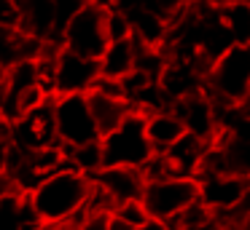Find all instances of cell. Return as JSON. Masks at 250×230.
Here are the masks:
<instances>
[{
  "mask_svg": "<svg viewBox=\"0 0 250 230\" xmlns=\"http://www.w3.org/2000/svg\"><path fill=\"white\" fill-rule=\"evenodd\" d=\"M27 195L41 222H65L86 209L89 195H92V177L65 166V169L49 174Z\"/></svg>",
  "mask_w": 250,
  "mask_h": 230,
  "instance_id": "cell-1",
  "label": "cell"
},
{
  "mask_svg": "<svg viewBox=\"0 0 250 230\" xmlns=\"http://www.w3.org/2000/svg\"><path fill=\"white\" fill-rule=\"evenodd\" d=\"M207 94L218 105H242L250 99V46L234 43L207 72Z\"/></svg>",
  "mask_w": 250,
  "mask_h": 230,
  "instance_id": "cell-2",
  "label": "cell"
},
{
  "mask_svg": "<svg viewBox=\"0 0 250 230\" xmlns=\"http://www.w3.org/2000/svg\"><path fill=\"white\" fill-rule=\"evenodd\" d=\"M103 155L105 166H132L143 169L156 150L146 131V115L132 110L113 131H108L103 139Z\"/></svg>",
  "mask_w": 250,
  "mask_h": 230,
  "instance_id": "cell-3",
  "label": "cell"
},
{
  "mask_svg": "<svg viewBox=\"0 0 250 230\" xmlns=\"http://www.w3.org/2000/svg\"><path fill=\"white\" fill-rule=\"evenodd\" d=\"M54 118H57V134L65 147H78L86 142L103 139L100 126L94 121L89 94H60L54 96Z\"/></svg>",
  "mask_w": 250,
  "mask_h": 230,
  "instance_id": "cell-4",
  "label": "cell"
},
{
  "mask_svg": "<svg viewBox=\"0 0 250 230\" xmlns=\"http://www.w3.org/2000/svg\"><path fill=\"white\" fill-rule=\"evenodd\" d=\"M194 201H199V179L194 177H164V179L146 182L143 190V203L148 214L164 222L175 219Z\"/></svg>",
  "mask_w": 250,
  "mask_h": 230,
  "instance_id": "cell-5",
  "label": "cell"
},
{
  "mask_svg": "<svg viewBox=\"0 0 250 230\" xmlns=\"http://www.w3.org/2000/svg\"><path fill=\"white\" fill-rule=\"evenodd\" d=\"M105 14L108 8L94 0H89L81 11L70 19V24L62 32V48L76 51L81 56L100 59L108 48V30H105Z\"/></svg>",
  "mask_w": 250,
  "mask_h": 230,
  "instance_id": "cell-6",
  "label": "cell"
},
{
  "mask_svg": "<svg viewBox=\"0 0 250 230\" xmlns=\"http://www.w3.org/2000/svg\"><path fill=\"white\" fill-rule=\"evenodd\" d=\"M11 142L17 147L35 153V150H46V147H57L60 134H57V118H54V99L43 102L41 107L24 112L22 118L11 123Z\"/></svg>",
  "mask_w": 250,
  "mask_h": 230,
  "instance_id": "cell-7",
  "label": "cell"
},
{
  "mask_svg": "<svg viewBox=\"0 0 250 230\" xmlns=\"http://www.w3.org/2000/svg\"><path fill=\"white\" fill-rule=\"evenodd\" d=\"M100 80V59L81 56L62 48L54 59V96L60 94H89Z\"/></svg>",
  "mask_w": 250,
  "mask_h": 230,
  "instance_id": "cell-8",
  "label": "cell"
},
{
  "mask_svg": "<svg viewBox=\"0 0 250 230\" xmlns=\"http://www.w3.org/2000/svg\"><path fill=\"white\" fill-rule=\"evenodd\" d=\"M175 112L180 115V121L186 123V131L202 137L207 142H215L218 131H221V121H218V105L207 91H199L194 96L175 102Z\"/></svg>",
  "mask_w": 250,
  "mask_h": 230,
  "instance_id": "cell-9",
  "label": "cell"
},
{
  "mask_svg": "<svg viewBox=\"0 0 250 230\" xmlns=\"http://www.w3.org/2000/svg\"><path fill=\"white\" fill-rule=\"evenodd\" d=\"M250 190V179L242 174H210L199 177V198L212 212H231L242 203V198Z\"/></svg>",
  "mask_w": 250,
  "mask_h": 230,
  "instance_id": "cell-10",
  "label": "cell"
},
{
  "mask_svg": "<svg viewBox=\"0 0 250 230\" xmlns=\"http://www.w3.org/2000/svg\"><path fill=\"white\" fill-rule=\"evenodd\" d=\"M92 182L116 206L126 203V201H135V198H143V190H146L143 171L132 169V166H105V169H100L92 177Z\"/></svg>",
  "mask_w": 250,
  "mask_h": 230,
  "instance_id": "cell-11",
  "label": "cell"
},
{
  "mask_svg": "<svg viewBox=\"0 0 250 230\" xmlns=\"http://www.w3.org/2000/svg\"><path fill=\"white\" fill-rule=\"evenodd\" d=\"M212 142L202 137H194V134H186L180 142H175L167 153H162L167 158V166H169V174L172 177H199V169H202V160H205V153Z\"/></svg>",
  "mask_w": 250,
  "mask_h": 230,
  "instance_id": "cell-12",
  "label": "cell"
},
{
  "mask_svg": "<svg viewBox=\"0 0 250 230\" xmlns=\"http://www.w3.org/2000/svg\"><path fill=\"white\" fill-rule=\"evenodd\" d=\"M22 30L43 43H62L57 37V0H19Z\"/></svg>",
  "mask_w": 250,
  "mask_h": 230,
  "instance_id": "cell-13",
  "label": "cell"
},
{
  "mask_svg": "<svg viewBox=\"0 0 250 230\" xmlns=\"http://www.w3.org/2000/svg\"><path fill=\"white\" fill-rule=\"evenodd\" d=\"M146 131H148V139H151L156 153H167L175 142H180L188 134L186 131V123L175 112V107H167V110H159L153 115H146Z\"/></svg>",
  "mask_w": 250,
  "mask_h": 230,
  "instance_id": "cell-14",
  "label": "cell"
},
{
  "mask_svg": "<svg viewBox=\"0 0 250 230\" xmlns=\"http://www.w3.org/2000/svg\"><path fill=\"white\" fill-rule=\"evenodd\" d=\"M137 51H140V43L135 37L108 43L105 53L100 56V75L103 78H113V80L126 78L137 64Z\"/></svg>",
  "mask_w": 250,
  "mask_h": 230,
  "instance_id": "cell-15",
  "label": "cell"
},
{
  "mask_svg": "<svg viewBox=\"0 0 250 230\" xmlns=\"http://www.w3.org/2000/svg\"><path fill=\"white\" fill-rule=\"evenodd\" d=\"M89 105H92L94 121H97L100 134H103V137L108 131H113V128L132 112V105L124 99V96L108 94V91H100V88L89 91Z\"/></svg>",
  "mask_w": 250,
  "mask_h": 230,
  "instance_id": "cell-16",
  "label": "cell"
},
{
  "mask_svg": "<svg viewBox=\"0 0 250 230\" xmlns=\"http://www.w3.org/2000/svg\"><path fill=\"white\" fill-rule=\"evenodd\" d=\"M33 222H41V219L30 206L27 193L11 187L0 195V230H24Z\"/></svg>",
  "mask_w": 250,
  "mask_h": 230,
  "instance_id": "cell-17",
  "label": "cell"
},
{
  "mask_svg": "<svg viewBox=\"0 0 250 230\" xmlns=\"http://www.w3.org/2000/svg\"><path fill=\"white\" fill-rule=\"evenodd\" d=\"M67 153V166L83 171L86 177H94L100 169H105V155H103V142H86L78 147H65Z\"/></svg>",
  "mask_w": 250,
  "mask_h": 230,
  "instance_id": "cell-18",
  "label": "cell"
},
{
  "mask_svg": "<svg viewBox=\"0 0 250 230\" xmlns=\"http://www.w3.org/2000/svg\"><path fill=\"white\" fill-rule=\"evenodd\" d=\"M223 21L231 32L234 43L250 46V3H237V5H223Z\"/></svg>",
  "mask_w": 250,
  "mask_h": 230,
  "instance_id": "cell-19",
  "label": "cell"
},
{
  "mask_svg": "<svg viewBox=\"0 0 250 230\" xmlns=\"http://www.w3.org/2000/svg\"><path fill=\"white\" fill-rule=\"evenodd\" d=\"M105 30H108V40H126L132 37V19L126 11L121 8H108L105 14Z\"/></svg>",
  "mask_w": 250,
  "mask_h": 230,
  "instance_id": "cell-20",
  "label": "cell"
},
{
  "mask_svg": "<svg viewBox=\"0 0 250 230\" xmlns=\"http://www.w3.org/2000/svg\"><path fill=\"white\" fill-rule=\"evenodd\" d=\"M113 214H119L121 219H126V222L135 225V228H140L146 219H151V214H148V209H146V203H143V198H135V201L119 203Z\"/></svg>",
  "mask_w": 250,
  "mask_h": 230,
  "instance_id": "cell-21",
  "label": "cell"
},
{
  "mask_svg": "<svg viewBox=\"0 0 250 230\" xmlns=\"http://www.w3.org/2000/svg\"><path fill=\"white\" fill-rule=\"evenodd\" d=\"M0 30H22L19 0H0Z\"/></svg>",
  "mask_w": 250,
  "mask_h": 230,
  "instance_id": "cell-22",
  "label": "cell"
},
{
  "mask_svg": "<svg viewBox=\"0 0 250 230\" xmlns=\"http://www.w3.org/2000/svg\"><path fill=\"white\" fill-rule=\"evenodd\" d=\"M194 3H196V0H153V8L162 11L167 19H172V16H178L180 11L191 8Z\"/></svg>",
  "mask_w": 250,
  "mask_h": 230,
  "instance_id": "cell-23",
  "label": "cell"
},
{
  "mask_svg": "<svg viewBox=\"0 0 250 230\" xmlns=\"http://www.w3.org/2000/svg\"><path fill=\"white\" fill-rule=\"evenodd\" d=\"M105 230H137L135 225H129L126 219H121L119 214H110L108 217V225H105Z\"/></svg>",
  "mask_w": 250,
  "mask_h": 230,
  "instance_id": "cell-24",
  "label": "cell"
},
{
  "mask_svg": "<svg viewBox=\"0 0 250 230\" xmlns=\"http://www.w3.org/2000/svg\"><path fill=\"white\" fill-rule=\"evenodd\" d=\"M137 230H172V228H169V225L164 222V219H156V217H151V219H146V222H143Z\"/></svg>",
  "mask_w": 250,
  "mask_h": 230,
  "instance_id": "cell-25",
  "label": "cell"
},
{
  "mask_svg": "<svg viewBox=\"0 0 250 230\" xmlns=\"http://www.w3.org/2000/svg\"><path fill=\"white\" fill-rule=\"evenodd\" d=\"M221 5H237V3H250V0H215Z\"/></svg>",
  "mask_w": 250,
  "mask_h": 230,
  "instance_id": "cell-26",
  "label": "cell"
},
{
  "mask_svg": "<svg viewBox=\"0 0 250 230\" xmlns=\"http://www.w3.org/2000/svg\"><path fill=\"white\" fill-rule=\"evenodd\" d=\"M239 230H250V214L242 219V228H239Z\"/></svg>",
  "mask_w": 250,
  "mask_h": 230,
  "instance_id": "cell-27",
  "label": "cell"
},
{
  "mask_svg": "<svg viewBox=\"0 0 250 230\" xmlns=\"http://www.w3.org/2000/svg\"><path fill=\"white\" fill-rule=\"evenodd\" d=\"M3 78H6V67H3V62H0V83H3Z\"/></svg>",
  "mask_w": 250,
  "mask_h": 230,
  "instance_id": "cell-28",
  "label": "cell"
}]
</instances>
